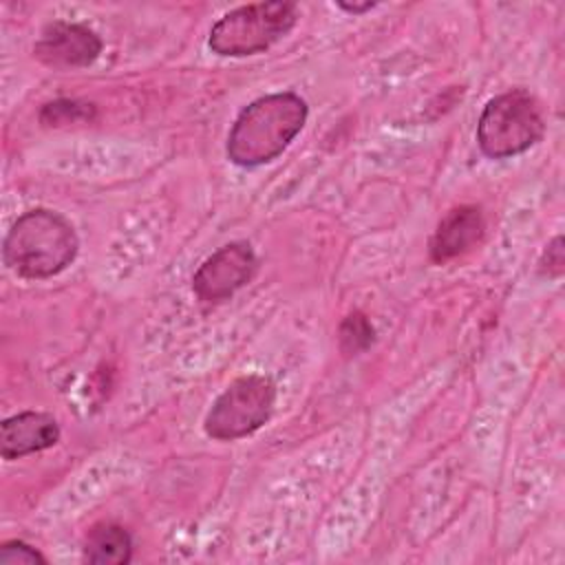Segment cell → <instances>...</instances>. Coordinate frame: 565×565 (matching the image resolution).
<instances>
[{
  "mask_svg": "<svg viewBox=\"0 0 565 565\" xmlns=\"http://www.w3.org/2000/svg\"><path fill=\"white\" fill-rule=\"evenodd\" d=\"M132 558V539L117 523H97L84 541V561L93 565H126Z\"/></svg>",
  "mask_w": 565,
  "mask_h": 565,
  "instance_id": "10",
  "label": "cell"
},
{
  "mask_svg": "<svg viewBox=\"0 0 565 565\" xmlns=\"http://www.w3.org/2000/svg\"><path fill=\"white\" fill-rule=\"evenodd\" d=\"M60 441V426L53 415L24 411L2 422L0 455L4 459H20L46 450Z\"/></svg>",
  "mask_w": 565,
  "mask_h": 565,
  "instance_id": "8",
  "label": "cell"
},
{
  "mask_svg": "<svg viewBox=\"0 0 565 565\" xmlns=\"http://www.w3.org/2000/svg\"><path fill=\"white\" fill-rule=\"evenodd\" d=\"M486 223L481 210L475 205H459L450 210L437 225L430 238L433 263H448L466 254L483 236Z\"/></svg>",
  "mask_w": 565,
  "mask_h": 565,
  "instance_id": "9",
  "label": "cell"
},
{
  "mask_svg": "<svg viewBox=\"0 0 565 565\" xmlns=\"http://www.w3.org/2000/svg\"><path fill=\"white\" fill-rule=\"evenodd\" d=\"M0 565H46V558L24 541H7L0 545Z\"/></svg>",
  "mask_w": 565,
  "mask_h": 565,
  "instance_id": "13",
  "label": "cell"
},
{
  "mask_svg": "<svg viewBox=\"0 0 565 565\" xmlns=\"http://www.w3.org/2000/svg\"><path fill=\"white\" fill-rule=\"evenodd\" d=\"M375 7V2H338V9H342V11H347V13H366V11H371Z\"/></svg>",
  "mask_w": 565,
  "mask_h": 565,
  "instance_id": "15",
  "label": "cell"
},
{
  "mask_svg": "<svg viewBox=\"0 0 565 565\" xmlns=\"http://www.w3.org/2000/svg\"><path fill=\"white\" fill-rule=\"evenodd\" d=\"M373 324L369 322V318L362 311H353L351 316H347L338 329V342H340V351L344 355H358L364 349L371 347L373 342Z\"/></svg>",
  "mask_w": 565,
  "mask_h": 565,
  "instance_id": "11",
  "label": "cell"
},
{
  "mask_svg": "<svg viewBox=\"0 0 565 565\" xmlns=\"http://www.w3.org/2000/svg\"><path fill=\"white\" fill-rule=\"evenodd\" d=\"M298 22L294 2H256L225 13L210 31V49L225 57L260 53L285 38Z\"/></svg>",
  "mask_w": 565,
  "mask_h": 565,
  "instance_id": "4",
  "label": "cell"
},
{
  "mask_svg": "<svg viewBox=\"0 0 565 565\" xmlns=\"http://www.w3.org/2000/svg\"><path fill=\"white\" fill-rule=\"evenodd\" d=\"M258 269V258L249 243L234 241L216 249L192 276V289L203 302H223L245 287Z\"/></svg>",
  "mask_w": 565,
  "mask_h": 565,
  "instance_id": "6",
  "label": "cell"
},
{
  "mask_svg": "<svg viewBox=\"0 0 565 565\" xmlns=\"http://www.w3.org/2000/svg\"><path fill=\"white\" fill-rule=\"evenodd\" d=\"M276 406V384L267 375L236 377L212 404L203 428L212 439L234 441L258 430Z\"/></svg>",
  "mask_w": 565,
  "mask_h": 565,
  "instance_id": "5",
  "label": "cell"
},
{
  "mask_svg": "<svg viewBox=\"0 0 565 565\" xmlns=\"http://www.w3.org/2000/svg\"><path fill=\"white\" fill-rule=\"evenodd\" d=\"M545 135L541 106L527 90H508L492 97L477 121V143L490 159L525 152Z\"/></svg>",
  "mask_w": 565,
  "mask_h": 565,
  "instance_id": "3",
  "label": "cell"
},
{
  "mask_svg": "<svg viewBox=\"0 0 565 565\" xmlns=\"http://www.w3.org/2000/svg\"><path fill=\"white\" fill-rule=\"evenodd\" d=\"M75 227L55 210L38 207L24 212L9 230L2 258L22 278L42 280L64 271L77 256Z\"/></svg>",
  "mask_w": 565,
  "mask_h": 565,
  "instance_id": "2",
  "label": "cell"
},
{
  "mask_svg": "<svg viewBox=\"0 0 565 565\" xmlns=\"http://www.w3.org/2000/svg\"><path fill=\"white\" fill-rule=\"evenodd\" d=\"M90 113H93L90 104L60 99V102L46 104L40 113V119L46 126H62V124H73V121H86V119H90Z\"/></svg>",
  "mask_w": 565,
  "mask_h": 565,
  "instance_id": "12",
  "label": "cell"
},
{
  "mask_svg": "<svg viewBox=\"0 0 565 565\" xmlns=\"http://www.w3.org/2000/svg\"><path fill=\"white\" fill-rule=\"evenodd\" d=\"M309 108L296 93H274L254 99L236 117L227 137V157L243 168L276 159L302 130Z\"/></svg>",
  "mask_w": 565,
  "mask_h": 565,
  "instance_id": "1",
  "label": "cell"
},
{
  "mask_svg": "<svg viewBox=\"0 0 565 565\" xmlns=\"http://www.w3.org/2000/svg\"><path fill=\"white\" fill-rule=\"evenodd\" d=\"M563 265H565V256H563V238L556 236L547 249L543 252L541 260H539V269L545 276H561L563 274Z\"/></svg>",
  "mask_w": 565,
  "mask_h": 565,
  "instance_id": "14",
  "label": "cell"
},
{
  "mask_svg": "<svg viewBox=\"0 0 565 565\" xmlns=\"http://www.w3.org/2000/svg\"><path fill=\"white\" fill-rule=\"evenodd\" d=\"M102 53L99 35L77 22L55 20L46 24L33 46V55L51 68H79L93 64Z\"/></svg>",
  "mask_w": 565,
  "mask_h": 565,
  "instance_id": "7",
  "label": "cell"
}]
</instances>
